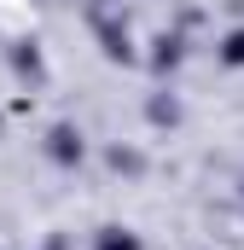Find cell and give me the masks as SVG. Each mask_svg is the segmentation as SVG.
<instances>
[{"mask_svg": "<svg viewBox=\"0 0 244 250\" xmlns=\"http://www.w3.org/2000/svg\"><path fill=\"white\" fill-rule=\"evenodd\" d=\"M227 59H233V64H244V35L233 41V47H227Z\"/></svg>", "mask_w": 244, "mask_h": 250, "instance_id": "6da1fadb", "label": "cell"}]
</instances>
